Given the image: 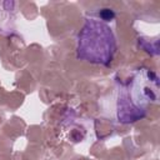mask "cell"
Instances as JSON below:
<instances>
[{
  "label": "cell",
  "instance_id": "6da1fadb",
  "mask_svg": "<svg viewBox=\"0 0 160 160\" xmlns=\"http://www.w3.org/2000/svg\"><path fill=\"white\" fill-rule=\"evenodd\" d=\"M159 96L158 75L149 69H139L122 82L118 91V120L122 124L134 122L146 115L149 104L156 102Z\"/></svg>",
  "mask_w": 160,
  "mask_h": 160
},
{
  "label": "cell",
  "instance_id": "7a4b0ae2",
  "mask_svg": "<svg viewBox=\"0 0 160 160\" xmlns=\"http://www.w3.org/2000/svg\"><path fill=\"white\" fill-rule=\"evenodd\" d=\"M116 48L115 35L105 21L92 18L85 20L78 35V59L108 66L114 58Z\"/></svg>",
  "mask_w": 160,
  "mask_h": 160
},
{
  "label": "cell",
  "instance_id": "3957f363",
  "mask_svg": "<svg viewBox=\"0 0 160 160\" xmlns=\"http://www.w3.org/2000/svg\"><path fill=\"white\" fill-rule=\"evenodd\" d=\"M100 16H101L102 21H108V20L112 19L115 15H114L112 10H110V9H102V10H101V12H100Z\"/></svg>",
  "mask_w": 160,
  "mask_h": 160
}]
</instances>
